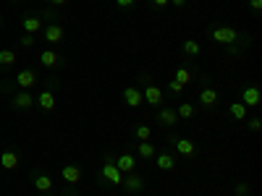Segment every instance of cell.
I'll use <instances>...</instances> for the list:
<instances>
[{
	"label": "cell",
	"mask_w": 262,
	"mask_h": 196,
	"mask_svg": "<svg viewBox=\"0 0 262 196\" xmlns=\"http://www.w3.org/2000/svg\"><path fill=\"white\" fill-rule=\"evenodd\" d=\"M210 37H212V40L218 42V45H226V48H231V45L239 42L241 34L233 29V26H212V29H210Z\"/></svg>",
	"instance_id": "1"
},
{
	"label": "cell",
	"mask_w": 262,
	"mask_h": 196,
	"mask_svg": "<svg viewBox=\"0 0 262 196\" xmlns=\"http://www.w3.org/2000/svg\"><path fill=\"white\" fill-rule=\"evenodd\" d=\"M142 84H144V89H142V97L147 105H152V107H160L163 105V89L157 87V84L149 81V76H142Z\"/></svg>",
	"instance_id": "2"
},
{
	"label": "cell",
	"mask_w": 262,
	"mask_h": 196,
	"mask_svg": "<svg viewBox=\"0 0 262 196\" xmlns=\"http://www.w3.org/2000/svg\"><path fill=\"white\" fill-rule=\"evenodd\" d=\"M100 181H105L108 186H121V183H124V173L116 167V160L102 162V167H100Z\"/></svg>",
	"instance_id": "3"
},
{
	"label": "cell",
	"mask_w": 262,
	"mask_h": 196,
	"mask_svg": "<svg viewBox=\"0 0 262 196\" xmlns=\"http://www.w3.org/2000/svg\"><path fill=\"white\" fill-rule=\"evenodd\" d=\"M260 99H262V92L257 84H247L244 89H241V105H247V107H257L260 105Z\"/></svg>",
	"instance_id": "4"
},
{
	"label": "cell",
	"mask_w": 262,
	"mask_h": 196,
	"mask_svg": "<svg viewBox=\"0 0 262 196\" xmlns=\"http://www.w3.org/2000/svg\"><path fill=\"white\" fill-rule=\"evenodd\" d=\"M157 120H160V126L173 128L176 123H179V115H176V110H173V107L160 105V107H157Z\"/></svg>",
	"instance_id": "5"
},
{
	"label": "cell",
	"mask_w": 262,
	"mask_h": 196,
	"mask_svg": "<svg viewBox=\"0 0 262 196\" xmlns=\"http://www.w3.org/2000/svg\"><path fill=\"white\" fill-rule=\"evenodd\" d=\"M171 144L176 147V154H181V157H194L196 154V144L192 139H171Z\"/></svg>",
	"instance_id": "6"
},
{
	"label": "cell",
	"mask_w": 262,
	"mask_h": 196,
	"mask_svg": "<svg viewBox=\"0 0 262 196\" xmlns=\"http://www.w3.org/2000/svg\"><path fill=\"white\" fill-rule=\"evenodd\" d=\"M155 165H157V170H163V173H171V170H176V154H171V152H160V154H155Z\"/></svg>",
	"instance_id": "7"
},
{
	"label": "cell",
	"mask_w": 262,
	"mask_h": 196,
	"mask_svg": "<svg viewBox=\"0 0 262 196\" xmlns=\"http://www.w3.org/2000/svg\"><path fill=\"white\" fill-rule=\"evenodd\" d=\"M121 186H124L129 194H139V191L144 189V178H142V175H136V170H134V173H129V175H126Z\"/></svg>",
	"instance_id": "8"
},
{
	"label": "cell",
	"mask_w": 262,
	"mask_h": 196,
	"mask_svg": "<svg viewBox=\"0 0 262 196\" xmlns=\"http://www.w3.org/2000/svg\"><path fill=\"white\" fill-rule=\"evenodd\" d=\"M124 102L129 107H142V102H144L142 89H139V87H126L124 89Z\"/></svg>",
	"instance_id": "9"
},
{
	"label": "cell",
	"mask_w": 262,
	"mask_h": 196,
	"mask_svg": "<svg viewBox=\"0 0 262 196\" xmlns=\"http://www.w3.org/2000/svg\"><path fill=\"white\" fill-rule=\"evenodd\" d=\"M16 84H18L21 89H32L34 84H37V71H32V68L18 71V73H16Z\"/></svg>",
	"instance_id": "10"
},
{
	"label": "cell",
	"mask_w": 262,
	"mask_h": 196,
	"mask_svg": "<svg viewBox=\"0 0 262 196\" xmlns=\"http://www.w3.org/2000/svg\"><path fill=\"white\" fill-rule=\"evenodd\" d=\"M34 97L29 95V92H16L13 95V99H11V105L16 107V110H29V107H34Z\"/></svg>",
	"instance_id": "11"
},
{
	"label": "cell",
	"mask_w": 262,
	"mask_h": 196,
	"mask_svg": "<svg viewBox=\"0 0 262 196\" xmlns=\"http://www.w3.org/2000/svg\"><path fill=\"white\" fill-rule=\"evenodd\" d=\"M116 167H118V170L124 173V175L134 173V170H136V157H134V154H129V152H126V154H121L118 160H116Z\"/></svg>",
	"instance_id": "12"
},
{
	"label": "cell",
	"mask_w": 262,
	"mask_h": 196,
	"mask_svg": "<svg viewBox=\"0 0 262 196\" xmlns=\"http://www.w3.org/2000/svg\"><path fill=\"white\" fill-rule=\"evenodd\" d=\"M37 105H40L45 113H50V110H55V105H58V99H55V92L53 89H45L40 97H37Z\"/></svg>",
	"instance_id": "13"
},
{
	"label": "cell",
	"mask_w": 262,
	"mask_h": 196,
	"mask_svg": "<svg viewBox=\"0 0 262 196\" xmlns=\"http://www.w3.org/2000/svg\"><path fill=\"white\" fill-rule=\"evenodd\" d=\"M61 175H63V181L68 183V186H76L81 181V167L79 165H66L63 170H61Z\"/></svg>",
	"instance_id": "14"
},
{
	"label": "cell",
	"mask_w": 262,
	"mask_h": 196,
	"mask_svg": "<svg viewBox=\"0 0 262 196\" xmlns=\"http://www.w3.org/2000/svg\"><path fill=\"white\" fill-rule=\"evenodd\" d=\"M218 89H212V87H202L199 92V102H202V107H215L218 105Z\"/></svg>",
	"instance_id": "15"
},
{
	"label": "cell",
	"mask_w": 262,
	"mask_h": 196,
	"mask_svg": "<svg viewBox=\"0 0 262 196\" xmlns=\"http://www.w3.org/2000/svg\"><path fill=\"white\" fill-rule=\"evenodd\" d=\"M42 37H45V40H48L50 45H58V42L63 40V26H58V24H50V26H45Z\"/></svg>",
	"instance_id": "16"
},
{
	"label": "cell",
	"mask_w": 262,
	"mask_h": 196,
	"mask_svg": "<svg viewBox=\"0 0 262 196\" xmlns=\"http://www.w3.org/2000/svg\"><path fill=\"white\" fill-rule=\"evenodd\" d=\"M21 26H24V34H37V32H42V18L40 16H26L21 21Z\"/></svg>",
	"instance_id": "17"
},
{
	"label": "cell",
	"mask_w": 262,
	"mask_h": 196,
	"mask_svg": "<svg viewBox=\"0 0 262 196\" xmlns=\"http://www.w3.org/2000/svg\"><path fill=\"white\" fill-rule=\"evenodd\" d=\"M34 189L40 191V194H50V191H53V178H50L48 173L34 175Z\"/></svg>",
	"instance_id": "18"
},
{
	"label": "cell",
	"mask_w": 262,
	"mask_h": 196,
	"mask_svg": "<svg viewBox=\"0 0 262 196\" xmlns=\"http://www.w3.org/2000/svg\"><path fill=\"white\" fill-rule=\"evenodd\" d=\"M40 63L45 65V68H58L61 55L55 52V50H42V52H40Z\"/></svg>",
	"instance_id": "19"
},
{
	"label": "cell",
	"mask_w": 262,
	"mask_h": 196,
	"mask_svg": "<svg viewBox=\"0 0 262 196\" xmlns=\"http://www.w3.org/2000/svg\"><path fill=\"white\" fill-rule=\"evenodd\" d=\"M136 154L142 157V160H155L157 149H155L152 142H139V144H136Z\"/></svg>",
	"instance_id": "20"
},
{
	"label": "cell",
	"mask_w": 262,
	"mask_h": 196,
	"mask_svg": "<svg viewBox=\"0 0 262 196\" xmlns=\"http://www.w3.org/2000/svg\"><path fill=\"white\" fill-rule=\"evenodd\" d=\"M0 165H3L5 170H16V167H18V154L8 149V152H3V154H0Z\"/></svg>",
	"instance_id": "21"
},
{
	"label": "cell",
	"mask_w": 262,
	"mask_h": 196,
	"mask_svg": "<svg viewBox=\"0 0 262 196\" xmlns=\"http://www.w3.org/2000/svg\"><path fill=\"white\" fill-rule=\"evenodd\" d=\"M247 105H241V102H231L228 105V115L233 118V120H247Z\"/></svg>",
	"instance_id": "22"
},
{
	"label": "cell",
	"mask_w": 262,
	"mask_h": 196,
	"mask_svg": "<svg viewBox=\"0 0 262 196\" xmlns=\"http://www.w3.org/2000/svg\"><path fill=\"white\" fill-rule=\"evenodd\" d=\"M181 52H184V55H192V58H196V55L202 52V45L196 42V40H184V42H181Z\"/></svg>",
	"instance_id": "23"
},
{
	"label": "cell",
	"mask_w": 262,
	"mask_h": 196,
	"mask_svg": "<svg viewBox=\"0 0 262 196\" xmlns=\"http://www.w3.org/2000/svg\"><path fill=\"white\" fill-rule=\"evenodd\" d=\"M194 113H196V107L192 105V102H181V105L176 107V115H179V120H189V118H194Z\"/></svg>",
	"instance_id": "24"
},
{
	"label": "cell",
	"mask_w": 262,
	"mask_h": 196,
	"mask_svg": "<svg viewBox=\"0 0 262 196\" xmlns=\"http://www.w3.org/2000/svg\"><path fill=\"white\" fill-rule=\"evenodd\" d=\"M173 79L186 87V84H192V71H189V68H184V65H179V68H176V73H173Z\"/></svg>",
	"instance_id": "25"
},
{
	"label": "cell",
	"mask_w": 262,
	"mask_h": 196,
	"mask_svg": "<svg viewBox=\"0 0 262 196\" xmlns=\"http://www.w3.org/2000/svg\"><path fill=\"white\" fill-rule=\"evenodd\" d=\"M134 139L136 142H149V139H152V128L149 126H136L134 128Z\"/></svg>",
	"instance_id": "26"
},
{
	"label": "cell",
	"mask_w": 262,
	"mask_h": 196,
	"mask_svg": "<svg viewBox=\"0 0 262 196\" xmlns=\"http://www.w3.org/2000/svg\"><path fill=\"white\" fill-rule=\"evenodd\" d=\"M13 63H16L13 50H0V65H3V68H8V65H13Z\"/></svg>",
	"instance_id": "27"
},
{
	"label": "cell",
	"mask_w": 262,
	"mask_h": 196,
	"mask_svg": "<svg viewBox=\"0 0 262 196\" xmlns=\"http://www.w3.org/2000/svg\"><path fill=\"white\" fill-rule=\"evenodd\" d=\"M168 92H171V95H176V97H179V95H184V84H179L176 79H171V81H168Z\"/></svg>",
	"instance_id": "28"
},
{
	"label": "cell",
	"mask_w": 262,
	"mask_h": 196,
	"mask_svg": "<svg viewBox=\"0 0 262 196\" xmlns=\"http://www.w3.org/2000/svg\"><path fill=\"white\" fill-rule=\"evenodd\" d=\"M249 191H252L249 183H239V186H236V194H239V196H247Z\"/></svg>",
	"instance_id": "29"
},
{
	"label": "cell",
	"mask_w": 262,
	"mask_h": 196,
	"mask_svg": "<svg viewBox=\"0 0 262 196\" xmlns=\"http://www.w3.org/2000/svg\"><path fill=\"white\" fill-rule=\"evenodd\" d=\"M249 128L252 131H260L262 128V118H249Z\"/></svg>",
	"instance_id": "30"
},
{
	"label": "cell",
	"mask_w": 262,
	"mask_h": 196,
	"mask_svg": "<svg viewBox=\"0 0 262 196\" xmlns=\"http://www.w3.org/2000/svg\"><path fill=\"white\" fill-rule=\"evenodd\" d=\"M249 8H252V13H260L262 11V0H249Z\"/></svg>",
	"instance_id": "31"
},
{
	"label": "cell",
	"mask_w": 262,
	"mask_h": 196,
	"mask_svg": "<svg viewBox=\"0 0 262 196\" xmlns=\"http://www.w3.org/2000/svg\"><path fill=\"white\" fill-rule=\"evenodd\" d=\"M21 45H24V48H32V45H34V34H24L21 37Z\"/></svg>",
	"instance_id": "32"
},
{
	"label": "cell",
	"mask_w": 262,
	"mask_h": 196,
	"mask_svg": "<svg viewBox=\"0 0 262 196\" xmlns=\"http://www.w3.org/2000/svg\"><path fill=\"white\" fill-rule=\"evenodd\" d=\"M134 3H136V0H116L118 8H134Z\"/></svg>",
	"instance_id": "33"
},
{
	"label": "cell",
	"mask_w": 262,
	"mask_h": 196,
	"mask_svg": "<svg viewBox=\"0 0 262 196\" xmlns=\"http://www.w3.org/2000/svg\"><path fill=\"white\" fill-rule=\"evenodd\" d=\"M149 3H152L155 8H165L168 3H171V0H149Z\"/></svg>",
	"instance_id": "34"
},
{
	"label": "cell",
	"mask_w": 262,
	"mask_h": 196,
	"mask_svg": "<svg viewBox=\"0 0 262 196\" xmlns=\"http://www.w3.org/2000/svg\"><path fill=\"white\" fill-rule=\"evenodd\" d=\"M48 3H50V5H55V8H58V5H66V3H68V0H48Z\"/></svg>",
	"instance_id": "35"
},
{
	"label": "cell",
	"mask_w": 262,
	"mask_h": 196,
	"mask_svg": "<svg viewBox=\"0 0 262 196\" xmlns=\"http://www.w3.org/2000/svg\"><path fill=\"white\" fill-rule=\"evenodd\" d=\"M171 3H173L176 8H184V5H186V0H171Z\"/></svg>",
	"instance_id": "36"
},
{
	"label": "cell",
	"mask_w": 262,
	"mask_h": 196,
	"mask_svg": "<svg viewBox=\"0 0 262 196\" xmlns=\"http://www.w3.org/2000/svg\"><path fill=\"white\" fill-rule=\"evenodd\" d=\"M45 196H53V194H45Z\"/></svg>",
	"instance_id": "37"
}]
</instances>
